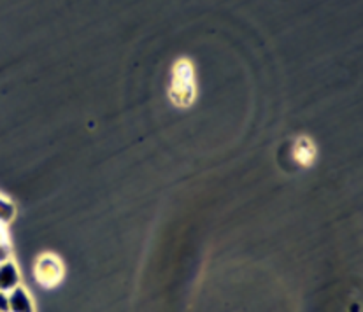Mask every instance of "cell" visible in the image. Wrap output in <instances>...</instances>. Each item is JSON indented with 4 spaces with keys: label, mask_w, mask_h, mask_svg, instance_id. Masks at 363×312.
Instances as JSON below:
<instances>
[{
    "label": "cell",
    "mask_w": 363,
    "mask_h": 312,
    "mask_svg": "<svg viewBox=\"0 0 363 312\" xmlns=\"http://www.w3.org/2000/svg\"><path fill=\"white\" fill-rule=\"evenodd\" d=\"M191 95H194V67L190 60L181 58L179 62L174 65L172 74V96L177 102H190Z\"/></svg>",
    "instance_id": "obj_1"
},
{
    "label": "cell",
    "mask_w": 363,
    "mask_h": 312,
    "mask_svg": "<svg viewBox=\"0 0 363 312\" xmlns=\"http://www.w3.org/2000/svg\"><path fill=\"white\" fill-rule=\"evenodd\" d=\"M62 274H64V269H62V263L58 262L55 256L44 255L40 256L39 262L35 265V276L37 281L44 286H53L57 284L58 281L62 279Z\"/></svg>",
    "instance_id": "obj_2"
},
{
    "label": "cell",
    "mask_w": 363,
    "mask_h": 312,
    "mask_svg": "<svg viewBox=\"0 0 363 312\" xmlns=\"http://www.w3.org/2000/svg\"><path fill=\"white\" fill-rule=\"evenodd\" d=\"M7 295H9V312H33L32 299L23 286H16Z\"/></svg>",
    "instance_id": "obj_3"
},
{
    "label": "cell",
    "mask_w": 363,
    "mask_h": 312,
    "mask_svg": "<svg viewBox=\"0 0 363 312\" xmlns=\"http://www.w3.org/2000/svg\"><path fill=\"white\" fill-rule=\"evenodd\" d=\"M16 286H20V272H18L16 263L11 262V260L6 263H0V291L9 293Z\"/></svg>",
    "instance_id": "obj_4"
},
{
    "label": "cell",
    "mask_w": 363,
    "mask_h": 312,
    "mask_svg": "<svg viewBox=\"0 0 363 312\" xmlns=\"http://www.w3.org/2000/svg\"><path fill=\"white\" fill-rule=\"evenodd\" d=\"M14 216H16V207H14L7 199L0 196V225H9L14 219Z\"/></svg>",
    "instance_id": "obj_5"
},
{
    "label": "cell",
    "mask_w": 363,
    "mask_h": 312,
    "mask_svg": "<svg viewBox=\"0 0 363 312\" xmlns=\"http://www.w3.org/2000/svg\"><path fill=\"white\" fill-rule=\"evenodd\" d=\"M11 260V247L7 244V240L0 243V263H6Z\"/></svg>",
    "instance_id": "obj_6"
},
{
    "label": "cell",
    "mask_w": 363,
    "mask_h": 312,
    "mask_svg": "<svg viewBox=\"0 0 363 312\" xmlns=\"http://www.w3.org/2000/svg\"><path fill=\"white\" fill-rule=\"evenodd\" d=\"M0 312H9V295L0 291Z\"/></svg>",
    "instance_id": "obj_7"
}]
</instances>
